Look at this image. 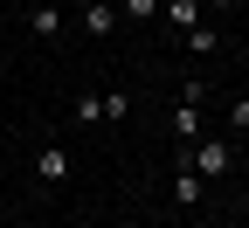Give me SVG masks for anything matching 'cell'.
Listing matches in <instances>:
<instances>
[{"instance_id": "6da1fadb", "label": "cell", "mask_w": 249, "mask_h": 228, "mask_svg": "<svg viewBox=\"0 0 249 228\" xmlns=\"http://www.w3.org/2000/svg\"><path fill=\"white\" fill-rule=\"evenodd\" d=\"M180 166H187V173H229V166H235V145H229V139H194V145L180 152Z\"/></svg>"}, {"instance_id": "7a4b0ae2", "label": "cell", "mask_w": 249, "mask_h": 228, "mask_svg": "<svg viewBox=\"0 0 249 228\" xmlns=\"http://www.w3.org/2000/svg\"><path fill=\"white\" fill-rule=\"evenodd\" d=\"M76 21H83L97 42H104V35H118V7H111V0H83V14H76Z\"/></svg>"}, {"instance_id": "3957f363", "label": "cell", "mask_w": 249, "mask_h": 228, "mask_svg": "<svg viewBox=\"0 0 249 228\" xmlns=\"http://www.w3.org/2000/svg\"><path fill=\"white\" fill-rule=\"evenodd\" d=\"M160 14L173 28H201V0H160Z\"/></svg>"}, {"instance_id": "277c9868", "label": "cell", "mask_w": 249, "mask_h": 228, "mask_svg": "<svg viewBox=\"0 0 249 228\" xmlns=\"http://www.w3.org/2000/svg\"><path fill=\"white\" fill-rule=\"evenodd\" d=\"M35 173H42V180H70V152H62V145H42Z\"/></svg>"}, {"instance_id": "5b68a950", "label": "cell", "mask_w": 249, "mask_h": 228, "mask_svg": "<svg viewBox=\"0 0 249 228\" xmlns=\"http://www.w3.org/2000/svg\"><path fill=\"white\" fill-rule=\"evenodd\" d=\"M173 132H180V145H194L201 139V104H180L173 111Z\"/></svg>"}, {"instance_id": "8992f818", "label": "cell", "mask_w": 249, "mask_h": 228, "mask_svg": "<svg viewBox=\"0 0 249 228\" xmlns=\"http://www.w3.org/2000/svg\"><path fill=\"white\" fill-rule=\"evenodd\" d=\"M173 201H180V208H194V201H201V173H187V166H180V180H173Z\"/></svg>"}, {"instance_id": "52a82bcc", "label": "cell", "mask_w": 249, "mask_h": 228, "mask_svg": "<svg viewBox=\"0 0 249 228\" xmlns=\"http://www.w3.org/2000/svg\"><path fill=\"white\" fill-rule=\"evenodd\" d=\"M28 28L49 42V35H62V14H55V7H35V14H28Z\"/></svg>"}, {"instance_id": "ba28073f", "label": "cell", "mask_w": 249, "mask_h": 228, "mask_svg": "<svg viewBox=\"0 0 249 228\" xmlns=\"http://www.w3.org/2000/svg\"><path fill=\"white\" fill-rule=\"evenodd\" d=\"M160 14V0H118V21H152Z\"/></svg>"}, {"instance_id": "9c48e42d", "label": "cell", "mask_w": 249, "mask_h": 228, "mask_svg": "<svg viewBox=\"0 0 249 228\" xmlns=\"http://www.w3.org/2000/svg\"><path fill=\"white\" fill-rule=\"evenodd\" d=\"M187 49H194V55H214V28H187Z\"/></svg>"}, {"instance_id": "30bf717a", "label": "cell", "mask_w": 249, "mask_h": 228, "mask_svg": "<svg viewBox=\"0 0 249 228\" xmlns=\"http://www.w3.org/2000/svg\"><path fill=\"white\" fill-rule=\"evenodd\" d=\"M229 124H235V132H249V97H235V104H229Z\"/></svg>"}, {"instance_id": "8fae6325", "label": "cell", "mask_w": 249, "mask_h": 228, "mask_svg": "<svg viewBox=\"0 0 249 228\" xmlns=\"http://www.w3.org/2000/svg\"><path fill=\"white\" fill-rule=\"evenodd\" d=\"M214 7H242V0H214Z\"/></svg>"}, {"instance_id": "7c38bea8", "label": "cell", "mask_w": 249, "mask_h": 228, "mask_svg": "<svg viewBox=\"0 0 249 228\" xmlns=\"http://www.w3.org/2000/svg\"><path fill=\"white\" fill-rule=\"evenodd\" d=\"M242 62H249V42H242Z\"/></svg>"}]
</instances>
